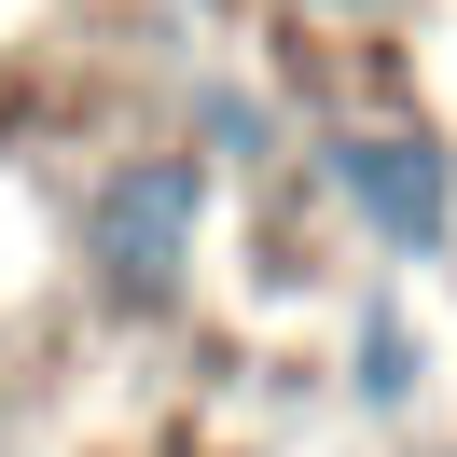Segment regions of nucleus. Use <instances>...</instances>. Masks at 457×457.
Returning <instances> with one entry per match:
<instances>
[{
  "mask_svg": "<svg viewBox=\"0 0 457 457\" xmlns=\"http://www.w3.org/2000/svg\"><path fill=\"white\" fill-rule=\"evenodd\" d=\"M208 222H222V180H208L180 139L112 153V167L70 180V291H84L97 319H125V333H153V319L195 305Z\"/></svg>",
  "mask_w": 457,
  "mask_h": 457,
  "instance_id": "nucleus-1",
  "label": "nucleus"
},
{
  "mask_svg": "<svg viewBox=\"0 0 457 457\" xmlns=\"http://www.w3.org/2000/svg\"><path fill=\"white\" fill-rule=\"evenodd\" d=\"M319 195L361 222V250L388 263H457V139L429 112H319L305 125Z\"/></svg>",
  "mask_w": 457,
  "mask_h": 457,
  "instance_id": "nucleus-2",
  "label": "nucleus"
},
{
  "mask_svg": "<svg viewBox=\"0 0 457 457\" xmlns=\"http://www.w3.org/2000/svg\"><path fill=\"white\" fill-rule=\"evenodd\" d=\"M180 153H195L208 180H278L291 167L278 84H250V70H180Z\"/></svg>",
  "mask_w": 457,
  "mask_h": 457,
  "instance_id": "nucleus-3",
  "label": "nucleus"
},
{
  "mask_svg": "<svg viewBox=\"0 0 457 457\" xmlns=\"http://www.w3.org/2000/svg\"><path fill=\"white\" fill-rule=\"evenodd\" d=\"M429 361H444V346H429V319H416V291H361V319H346V402H361V416H416L429 402Z\"/></svg>",
  "mask_w": 457,
  "mask_h": 457,
  "instance_id": "nucleus-4",
  "label": "nucleus"
},
{
  "mask_svg": "<svg viewBox=\"0 0 457 457\" xmlns=\"http://www.w3.org/2000/svg\"><path fill=\"white\" fill-rule=\"evenodd\" d=\"M278 14H305V29H388V14H416V0H278Z\"/></svg>",
  "mask_w": 457,
  "mask_h": 457,
  "instance_id": "nucleus-5",
  "label": "nucleus"
},
{
  "mask_svg": "<svg viewBox=\"0 0 457 457\" xmlns=\"http://www.w3.org/2000/svg\"><path fill=\"white\" fill-rule=\"evenodd\" d=\"M153 14H167V29H236L250 0H153Z\"/></svg>",
  "mask_w": 457,
  "mask_h": 457,
  "instance_id": "nucleus-6",
  "label": "nucleus"
},
{
  "mask_svg": "<svg viewBox=\"0 0 457 457\" xmlns=\"http://www.w3.org/2000/svg\"><path fill=\"white\" fill-rule=\"evenodd\" d=\"M0 457H14V416H0Z\"/></svg>",
  "mask_w": 457,
  "mask_h": 457,
  "instance_id": "nucleus-7",
  "label": "nucleus"
},
{
  "mask_svg": "<svg viewBox=\"0 0 457 457\" xmlns=\"http://www.w3.org/2000/svg\"><path fill=\"white\" fill-rule=\"evenodd\" d=\"M416 457H457V444H416Z\"/></svg>",
  "mask_w": 457,
  "mask_h": 457,
  "instance_id": "nucleus-8",
  "label": "nucleus"
}]
</instances>
